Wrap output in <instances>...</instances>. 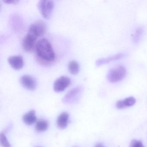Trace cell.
I'll return each instance as SVG.
<instances>
[{"mask_svg": "<svg viewBox=\"0 0 147 147\" xmlns=\"http://www.w3.org/2000/svg\"><path fill=\"white\" fill-rule=\"evenodd\" d=\"M35 49L38 59L46 62H51L55 61V51L51 44L46 38L39 39L36 44Z\"/></svg>", "mask_w": 147, "mask_h": 147, "instance_id": "obj_1", "label": "cell"}, {"mask_svg": "<svg viewBox=\"0 0 147 147\" xmlns=\"http://www.w3.org/2000/svg\"><path fill=\"white\" fill-rule=\"evenodd\" d=\"M126 74L125 68L123 65H118L110 69L107 74V79L111 83L118 82L124 78Z\"/></svg>", "mask_w": 147, "mask_h": 147, "instance_id": "obj_2", "label": "cell"}, {"mask_svg": "<svg viewBox=\"0 0 147 147\" xmlns=\"http://www.w3.org/2000/svg\"><path fill=\"white\" fill-rule=\"evenodd\" d=\"M55 3L51 0H41L38 3V7L45 18L49 19L52 15Z\"/></svg>", "mask_w": 147, "mask_h": 147, "instance_id": "obj_3", "label": "cell"}, {"mask_svg": "<svg viewBox=\"0 0 147 147\" xmlns=\"http://www.w3.org/2000/svg\"><path fill=\"white\" fill-rule=\"evenodd\" d=\"M83 88L81 86L76 87L69 91L62 99L63 103L66 104H72L79 100L81 96Z\"/></svg>", "mask_w": 147, "mask_h": 147, "instance_id": "obj_4", "label": "cell"}, {"mask_svg": "<svg viewBox=\"0 0 147 147\" xmlns=\"http://www.w3.org/2000/svg\"><path fill=\"white\" fill-rule=\"evenodd\" d=\"M46 23L42 20H38L31 24L28 32L37 37L43 36L47 31Z\"/></svg>", "mask_w": 147, "mask_h": 147, "instance_id": "obj_5", "label": "cell"}, {"mask_svg": "<svg viewBox=\"0 0 147 147\" xmlns=\"http://www.w3.org/2000/svg\"><path fill=\"white\" fill-rule=\"evenodd\" d=\"M37 36L28 32L22 41V48L25 51L32 52L36 48Z\"/></svg>", "mask_w": 147, "mask_h": 147, "instance_id": "obj_6", "label": "cell"}, {"mask_svg": "<svg viewBox=\"0 0 147 147\" xmlns=\"http://www.w3.org/2000/svg\"><path fill=\"white\" fill-rule=\"evenodd\" d=\"M71 80L66 76H62L56 79L54 83L53 88L56 92H60L64 91L70 85Z\"/></svg>", "mask_w": 147, "mask_h": 147, "instance_id": "obj_7", "label": "cell"}, {"mask_svg": "<svg viewBox=\"0 0 147 147\" xmlns=\"http://www.w3.org/2000/svg\"><path fill=\"white\" fill-rule=\"evenodd\" d=\"M20 84L24 88L28 90H35L37 86L36 80L33 76L29 75H24L20 79Z\"/></svg>", "mask_w": 147, "mask_h": 147, "instance_id": "obj_8", "label": "cell"}, {"mask_svg": "<svg viewBox=\"0 0 147 147\" xmlns=\"http://www.w3.org/2000/svg\"><path fill=\"white\" fill-rule=\"evenodd\" d=\"M8 62L12 67L17 70L22 69L24 65V59L20 55L11 56L8 57Z\"/></svg>", "mask_w": 147, "mask_h": 147, "instance_id": "obj_9", "label": "cell"}, {"mask_svg": "<svg viewBox=\"0 0 147 147\" xmlns=\"http://www.w3.org/2000/svg\"><path fill=\"white\" fill-rule=\"evenodd\" d=\"M124 56L125 55L123 53H118V54H116L114 55L108 57H105V58H100L96 61L95 63L97 66H101V65L106 64V63L111 61L120 60L121 58H123Z\"/></svg>", "mask_w": 147, "mask_h": 147, "instance_id": "obj_10", "label": "cell"}, {"mask_svg": "<svg viewBox=\"0 0 147 147\" xmlns=\"http://www.w3.org/2000/svg\"><path fill=\"white\" fill-rule=\"evenodd\" d=\"M69 120V115L67 112L61 113L57 120V126L61 129H65L68 124Z\"/></svg>", "mask_w": 147, "mask_h": 147, "instance_id": "obj_11", "label": "cell"}, {"mask_svg": "<svg viewBox=\"0 0 147 147\" xmlns=\"http://www.w3.org/2000/svg\"><path fill=\"white\" fill-rule=\"evenodd\" d=\"M11 25L13 29L15 30H18L22 28V20L21 17L18 13H14L11 18Z\"/></svg>", "mask_w": 147, "mask_h": 147, "instance_id": "obj_12", "label": "cell"}, {"mask_svg": "<svg viewBox=\"0 0 147 147\" xmlns=\"http://www.w3.org/2000/svg\"><path fill=\"white\" fill-rule=\"evenodd\" d=\"M36 112L34 110H31L26 113L23 117L24 123L28 125H32L36 121Z\"/></svg>", "mask_w": 147, "mask_h": 147, "instance_id": "obj_13", "label": "cell"}, {"mask_svg": "<svg viewBox=\"0 0 147 147\" xmlns=\"http://www.w3.org/2000/svg\"><path fill=\"white\" fill-rule=\"evenodd\" d=\"M68 69L70 74L76 75L78 74L80 71V65L76 61L72 60L69 62Z\"/></svg>", "mask_w": 147, "mask_h": 147, "instance_id": "obj_14", "label": "cell"}, {"mask_svg": "<svg viewBox=\"0 0 147 147\" xmlns=\"http://www.w3.org/2000/svg\"><path fill=\"white\" fill-rule=\"evenodd\" d=\"M49 126V123L46 120L41 119L37 122L36 129L38 132H43L48 129Z\"/></svg>", "mask_w": 147, "mask_h": 147, "instance_id": "obj_15", "label": "cell"}, {"mask_svg": "<svg viewBox=\"0 0 147 147\" xmlns=\"http://www.w3.org/2000/svg\"><path fill=\"white\" fill-rule=\"evenodd\" d=\"M143 33L144 29L142 27H138L137 28L132 36L133 42L136 43L138 42L142 38Z\"/></svg>", "mask_w": 147, "mask_h": 147, "instance_id": "obj_16", "label": "cell"}, {"mask_svg": "<svg viewBox=\"0 0 147 147\" xmlns=\"http://www.w3.org/2000/svg\"><path fill=\"white\" fill-rule=\"evenodd\" d=\"M0 143L3 147H11L4 132L0 134Z\"/></svg>", "mask_w": 147, "mask_h": 147, "instance_id": "obj_17", "label": "cell"}, {"mask_svg": "<svg viewBox=\"0 0 147 147\" xmlns=\"http://www.w3.org/2000/svg\"><path fill=\"white\" fill-rule=\"evenodd\" d=\"M123 102L125 108V107L133 105L136 103V100L134 97H128V98H126L123 100Z\"/></svg>", "mask_w": 147, "mask_h": 147, "instance_id": "obj_18", "label": "cell"}, {"mask_svg": "<svg viewBox=\"0 0 147 147\" xmlns=\"http://www.w3.org/2000/svg\"><path fill=\"white\" fill-rule=\"evenodd\" d=\"M129 147H144L141 141L133 140L130 144Z\"/></svg>", "mask_w": 147, "mask_h": 147, "instance_id": "obj_19", "label": "cell"}, {"mask_svg": "<svg viewBox=\"0 0 147 147\" xmlns=\"http://www.w3.org/2000/svg\"><path fill=\"white\" fill-rule=\"evenodd\" d=\"M117 108L118 109H124L125 108L124 105L123 103V100H119L117 102L116 104Z\"/></svg>", "mask_w": 147, "mask_h": 147, "instance_id": "obj_20", "label": "cell"}, {"mask_svg": "<svg viewBox=\"0 0 147 147\" xmlns=\"http://www.w3.org/2000/svg\"><path fill=\"white\" fill-rule=\"evenodd\" d=\"M4 2L8 4H17L19 2L18 0H4L3 1Z\"/></svg>", "mask_w": 147, "mask_h": 147, "instance_id": "obj_21", "label": "cell"}, {"mask_svg": "<svg viewBox=\"0 0 147 147\" xmlns=\"http://www.w3.org/2000/svg\"><path fill=\"white\" fill-rule=\"evenodd\" d=\"M95 147H105L102 144L98 143L95 145Z\"/></svg>", "mask_w": 147, "mask_h": 147, "instance_id": "obj_22", "label": "cell"}, {"mask_svg": "<svg viewBox=\"0 0 147 147\" xmlns=\"http://www.w3.org/2000/svg\"></svg>", "mask_w": 147, "mask_h": 147, "instance_id": "obj_23", "label": "cell"}, {"mask_svg": "<svg viewBox=\"0 0 147 147\" xmlns=\"http://www.w3.org/2000/svg\"></svg>", "mask_w": 147, "mask_h": 147, "instance_id": "obj_24", "label": "cell"}]
</instances>
